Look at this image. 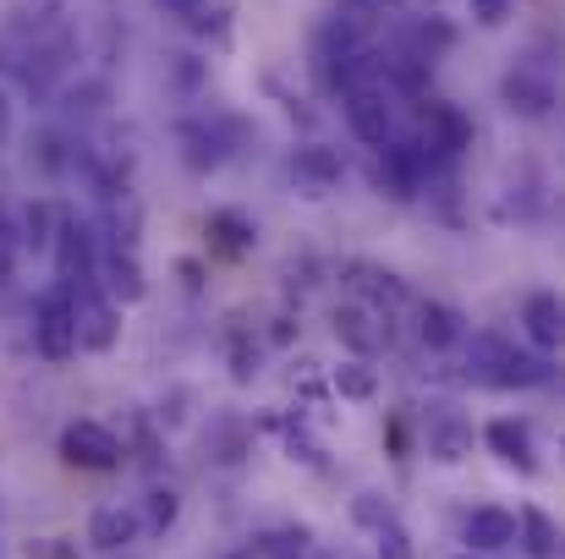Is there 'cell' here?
<instances>
[{"mask_svg":"<svg viewBox=\"0 0 565 559\" xmlns=\"http://www.w3.org/2000/svg\"><path fill=\"white\" fill-rule=\"evenodd\" d=\"M472 368L483 373L489 384H505V389H533L550 378V363L544 357H522L516 346H505L500 335H478L472 341Z\"/></svg>","mask_w":565,"mask_h":559,"instance_id":"cell-1","label":"cell"},{"mask_svg":"<svg viewBox=\"0 0 565 559\" xmlns=\"http://www.w3.org/2000/svg\"><path fill=\"white\" fill-rule=\"evenodd\" d=\"M61 455L72 461V466H83V472H110V466H121V439L105 428V422H94V417H83V422H72L66 433H61Z\"/></svg>","mask_w":565,"mask_h":559,"instance_id":"cell-2","label":"cell"},{"mask_svg":"<svg viewBox=\"0 0 565 559\" xmlns=\"http://www.w3.org/2000/svg\"><path fill=\"white\" fill-rule=\"evenodd\" d=\"M352 522L369 533V544H374V559H412V538H406V527L395 522V510L374 499V494H363L358 505H352Z\"/></svg>","mask_w":565,"mask_h":559,"instance_id":"cell-3","label":"cell"},{"mask_svg":"<svg viewBox=\"0 0 565 559\" xmlns=\"http://www.w3.org/2000/svg\"><path fill=\"white\" fill-rule=\"evenodd\" d=\"M33 346H39V357H50V363H61V357H72L77 352V324H72V297H44V308H39V319H33Z\"/></svg>","mask_w":565,"mask_h":559,"instance_id":"cell-4","label":"cell"},{"mask_svg":"<svg viewBox=\"0 0 565 559\" xmlns=\"http://www.w3.org/2000/svg\"><path fill=\"white\" fill-rule=\"evenodd\" d=\"M143 538V510L138 505H99L94 516H88V544L99 549V555H121V549H132Z\"/></svg>","mask_w":565,"mask_h":559,"instance_id":"cell-5","label":"cell"},{"mask_svg":"<svg viewBox=\"0 0 565 559\" xmlns=\"http://www.w3.org/2000/svg\"><path fill=\"white\" fill-rule=\"evenodd\" d=\"M72 324H77V352H110L121 335V313L105 297H77L72 302Z\"/></svg>","mask_w":565,"mask_h":559,"instance_id":"cell-6","label":"cell"},{"mask_svg":"<svg viewBox=\"0 0 565 559\" xmlns=\"http://www.w3.org/2000/svg\"><path fill=\"white\" fill-rule=\"evenodd\" d=\"M461 538H467V555H500L516 544V516L500 510V505H478L467 522H461Z\"/></svg>","mask_w":565,"mask_h":559,"instance_id":"cell-7","label":"cell"},{"mask_svg":"<svg viewBox=\"0 0 565 559\" xmlns=\"http://www.w3.org/2000/svg\"><path fill=\"white\" fill-rule=\"evenodd\" d=\"M335 335H341L358 357H374L379 346L390 341V330L379 324V313L369 302H341V308H335Z\"/></svg>","mask_w":565,"mask_h":559,"instance_id":"cell-8","label":"cell"},{"mask_svg":"<svg viewBox=\"0 0 565 559\" xmlns=\"http://www.w3.org/2000/svg\"><path fill=\"white\" fill-rule=\"evenodd\" d=\"M483 444L505 461V466H516V472H533L539 461H533V433H527V422H516V417H494L489 428H483Z\"/></svg>","mask_w":565,"mask_h":559,"instance_id":"cell-9","label":"cell"},{"mask_svg":"<svg viewBox=\"0 0 565 559\" xmlns=\"http://www.w3.org/2000/svg\"><path fill=\"white\" fill-rule=\"evenodd\" d=\"M516 544L533 559H555L561 555V527H555V516L539 510V505H522V510H516Z\"/></svg>","mask_w":565,"mask_h":559,"instance_id":"cell-10","label":"cell"},{"mask_svg":"<svg viewBox=\"0 0 565 559\" xmlns=\"http://www.w3.org/2000/svg\"><path fill=\"white\" fill-rule=\"evenodd\" d=\"M522 319H527V335H533V346H539V352H555V346H561V302H555L550 291L527 297Z\"/></svg>","mask_w":565,"mask_h":559,"instance_id":"cell-11","label":"cell"},{"mask_svg":"<svg viewBox=\"0 0 565 559\" xmlns=\"http://www.w3.org/2000/svg\"><path fill=\"white\" fill-rule=\"evenodd\" d=\"M291 171H297V182H308V197H324L330 186L341 182V160H335L330 149H319V143H313V149H302Z\"/></svg>","mask_w":565,"mask_h":559,"instance_id":"cell-12","label":"cell"},{"mask_svg":"<svg viewBox=\"0 0 565 559\" xmlns=\"http://www.w3.org/2000/svg\"><path fill=\"white\" fill-rule=\"evenodd\" d=\"M417 335H423V346L445 352V346L461 341V319H456L445 302H423V308H417Z\"/></svg>","mask_w":565,"mask_h":559,"instance_id":"cell-13","label":"cell"},{"mask_svg":"<svg viewBox=\"0 0 565 559\" xmlns=\"http://www.w3.org/2000/svg\"><path fill=\"white\" fill-rule=\"evenodd\" d=\"M428 450L439 461H461L472 450V428L467 422H439V428H428Z\"/></svg>","mask_w":565,"mask_h":559,"instance_id":"cell-14","label":"cell"},{"mask_svg":"<svg viewBox=\"0 0 565 559\" xmlns=\"http://www.w3.org/2000/svg\"><path fill=\"white\" fill-rule=\"evenodd\" d=\"M105 275H110V291H121V297H138V291H143V280H138V264H132V252H127V258L116 252V258L105 264Z\"/></svg>","mask_w":565,"mask_h":559,"instance_id":"cell-15","label":"cell"},{"mask_svg":"<svg viewBox=\"0 0 565 559\" xmlns=\"http://www.w3.org/2000/svg\"><path fill=\"white\" fill-rule=\"evenodd\" d=\"M177 510H182L177 494H171V488H154V494H149V516H143V527H149V533H166V527L177 522Z\"/></svg>","mask_w":565,"mask_h":559,"instance_id":"cell-16","label":"cell"},{"mask_svg":"<svg viewBox=\"0 0 565 559\" xmlns=\"http://www.w3.org/2000/svg\"><path fill=\"white\" fill-rule=\"evenodd\" d=\"M335 389L352 395V400H369V395H374V373H369V363H347V368L335 373Z\"/></svg>","mask_w":565,"mask_h":559,"instance_id":"cell-17","label":"cell"},{"mask_svg":"<svg viewBox=\"0 0 565 559\" xmlns=\"http://www.w3.org/2000/svg\"><path fill=\"white\" fill-rule=\"evenodd\" d=\"M50 230H55V214H50V208H44V203H39V208H28V236H33V241H39V247H44V241H50Z\"/></svg>","mask_w":565,"mask_h":559,"instance_id":"cell-18","label":"cell"},{"mask_svg":"<svg viewBox=\"0 0 565 559\" xmlns=\"http://www.w3.org/2000/svg\"><path fill=\"white\" fill-rule=\"evenodd\" d=\"M467 6H472V17H478V22H500V17L511 11V0H467Z\"/></svg>","mask_w":565,"mask_h":559,"instance_id":"cell-19","label":"cell"},{"mask_svg":"<svg viewBox=\"0 0 565 559\" xmlns=\"http://www.w3.org/2000/svg\"><path fill=\"white\" fill-rule=\"evenodd\" d=\"M6 127H11V116H6V94H0V138H6Z\"/></svg>","mask_w":565,"mask_h":559,"instance_id":"cell-20","label":"cell"},{"mask_svg":"<svg viewBox=\"0 0 565 559\" xmlns=\"http://www.w3.org/2000/svg\"><path fill=\"white\" fill-rule=\"evenodd\" d=\"M456 559H489V555H456Z\"/></svg>","mask_w":565,"mask_h":559,"instance_id":"cell-21","label":"cell"},{"mask_svg":"<svg viewBox=\"0 0 565 559\" xmlns=\"http://www.w3.org/2000/svg\"><path fill=\"white\" fill-rule=\"evenodd\" d=\"M0 275H6V258H0Z\"/></svg>","mask_w":565,"mask_h":559,"instance_id":"cell-22","label":"cell"}]
</instances>
